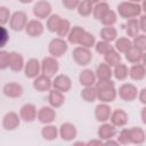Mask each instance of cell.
Masks as SVG:
<instances>
[{
    "label": "cell",
    "mask_w": 146,
    "mask_h": 146,
    "mask_svg": "<svg viewBox=\"0 0 146 146\" xmlns=\"http://www.w3.org/2000/svg\"><path fill=\"white\" fill-rule=\"evenodd\" d=\"M131 46H132V41H131L130 38H128V36H121V38H116L114 40V46L113 47L120 54H124Z\"/></svg>",
    "instance_id": "cell-29"
},
{
    "label": "cell",
    "mask_w": 146,
    "mask_h": 146,
    "mask_svg": "<svg viewBox=\"0 0 146 146\" xmlns=\"http://www.w3.org/2000/svg\"><path fill=\"white\" fill-rule=\"evenodd\" d=\"M86 145H91V146H92V145H104V141H103L102 139L97 138V139H92V140L87 141Z\"/></svg>",
    "instance_id": "cell-51"
},
{
    "label": "cell",
    "mask_w": 146,
    "mask_h": 146,
    "mask_svg": "<svg viewBox=\"0 0 146 146\" xmlns=\"http://www.w3.org/2000/svg\"><path fill=\"white\" fill-rule=\"evenodd\" d=\"M60 19L62 17L58 15V14H51L48 18H47V23H46V29L49 31V32H52L55 33L59 23H60Z\"/></svg>",
    "instance_id": "cell-38"
},
{
    "label": "cell",
    "mask_w": 146,
    "mask_h": 146,
    "mask_svg": "<svg viewBox=\"0 0 146 146\" xmlns=\"http://www.w3.org/2000/svg\"><path fill=\"white\" fill-rule=\"evenodd\" d=\"M96 81H97L96 74L90 68H84L79 74V82H80V84L82 87H91V86H95Z\"/></svg>",
    "instance_id": "cell-23"
},
{
    "label": "cell",
    "mask_w": 146,
    "mask_h": 146,
    "mask_svg": "<svg viewBox=\"0 0 146 146\" xmlns=\"http://www.w3.org/2000/svg\"><path fill=\"white\" fill-rule=\"evenodd\" d=\"M95 87L97 89V99L100 100V103H112L115 100L117 92L115 89L114 82L110 80H98L95 83Z\"/></svg>",
    "instance_id": "cell-1"
},
{
    "label": "cell",
    "mask_w": 146,
    "mask_h": 146,
    "mask_svg": "<svg viewBox=\"0 0 146 146\" xmlns=\"http://www.w3.org/2000/svg\"><path fill=\"white\" fill-rule=\"evenodd\" d=\"M48 103L51 107L58 108L65 103V96L63 92L51 88L49 90V94H48Z\"/></svg>",
    "instance_id": "cell-26"
},
{
    "label": "cell",
    "mask_w": 146,
    "mask_h": 146,
    "mask_svg": "<svg viewBox=\"0 0 146 146\" xmlns=\"http://www.w3.org/2000/svg\"><path fill=\"white\" fill-rule=\"evenodd\" d=\"M138 24H139V30L141 33L146 32V16L144 14H141L138 18Z\"/></svg>",
    "instance_id": "cell-49"
},
{
    "label": "cell",
    "mask_w": 146,
    "mask_h": 146,
    "mask_svg": "<svg viewBox=\"0 0 146 146\" xmlns=\"http://www.w3.org/2000/svg\"><path fill=\"white\" fill-rule=\"evenodd\" d=\"M92 8H94V5L90 3L88 0H81L78 8H76V11L80 16L82 17H88L92 14Z\"/></svg>",
    "instance_id": "cell-37"
},
{
    "label": "cell",
    "mask_w": 146,
    "mask_h": 146,
    "mask_svg": "<svg viewBox=\"0 0 146 146\" xmlns=\"http://www.w3.org/2000/svg\"><path fill=\"white\" fill-rule=\"evenodd\" d=\"M119 97L124 102H133L137 98L138 89L133 83H122L116 90Z\"/></svg>",
    "instance_id": "cell-9"
},
{
    "label": "cell",
    "mask_w": 146,
    "mask_h": 146,
    "mask_svg": "<svg viewBox=\"0 0 146 146\" xmlns=\"http://www.w3.org/2000/svg\"><path fill=\"white\" fill-rule=\"evenodd\" d=\"M81 0H62V5L67 10H76Z\"/></svg>",
    "instance_id": "cell-48"
},
{
    "label": "cell",
    "mask_w": 146,
    "mask_h": 146,
    "mask_svg": "<svg viewBox=\"0 0 146 146\" xmlns=\"http://www.w3.org/2000/svg\"><path fill=\"white\" fill-rule=\"evenodd\" d=\"M9 41V32L5 25H0V49L6 47V44Z\"/></svg>",
    "instance_id": "cell-46"
},
{
    "label": "cell",
    "mask_w": 146,
    "mask_h": 146,
    "mask_svg": "<svg viewBox=\"0 0 146 146\" xmlns=\"http://www.w3.org/2000/svg\"><path fill=\"white\" fill-rule=\"evenodd\" d=\"M41 63V73L49 76V78H54L58 70H59V63L57 60V58L52 57V56H46L42 58Z\"/></svg>",
    "instance_id": "cell-5"
},
{
    "label": "cell",
    "mask_w": 146,
    "mask_h": 146,
    "mask_svg": "<svg viewBox=\"0 0 146 146\" xmlns=\"http://www.w3.org/2000/svg\"><path fill=\"white\" fill-rule=\"evenodd\" d=\"M90 3H92V5H96V3H98V2H100V1H103V0H88Z\"/></svg>",
    "instance_id": "cell-54"
},
{
    "label": "cell",
    "mask_w": 146,
    "mask_h": 146,
    "mask_svg": "<svg viewBox=\"0 0 146 146\" xmlns=\"http://www.w3.org/2000/svg\"><path fill=\"white\" fill-rule=\"evenodd\" d=\"M144 10V5L137 3V2H131V1H122L117 5L116 7V13L119 16H121L124 19H130V18H137L141 15Z\"/></svg>",
    "instance_id": "cell-2"
},
{
    "label": "cell",
    "mask_w": 146,
    "mask_h": 146,
    "mask_svg": "<svg viewBox=\"0 0 146 146\" xmlns=\"http://www.w3.org/2000/svg\"><path fill=\"white\" fill-rule=\"evenodd\" d=\"M103 56H104V62H105L107 65H110L111 67H113V66H115L116 64L121 63V55H120V52L116 51L114 48L111 49L110 51H107V52H106L105 55H103Z\"/></svg>",
    "instance_id": "cell-36"
},
{
    "label": "cell",
    "mask_w": 146,
    "mask_h": 146,
    "mask_svg": "<svg viewBox=\"0 0 146 146\" xmlns=\"http://www.w3.org/2000/svg\"><path fill=\"white\" fill-rule=\"evenodd\" d=\"M41 136L44 140L52 141L58 137V129L57 127L50 124H44V127L41 129Z\"/></svg>",
    "instance_id": "cell-31"
},
{
    "label": "cell",
    "mask_w": 146,
    "mask_h": 146,
    "mask_svg": "<svg viewBox=\"0 0 146 146\" xmlns=\"http://www.w3.org/2000/svg\"><path fill=\"white\" fill-rule=\"evenodd\" d=\"M129 121V116H128V113L121 108H116L114 111L111 112V115H110V122L116 127V128H120V127H124Z\"/></svg>",
    "instance_id": "cell-17"
},
{
    "label": "cell",
    "mask_w": 146,
    "mask_h": 146,
    "mask_svg": "<svg viewBox=\"0 0 146 146\" xmlns=\"http://www.w3.org/2000/svg\"><path fill=\"white\" fill-rule=\"evenodd\" d=\"M72 57L74 62L80 66H87L92 60V52L89 48L78 46L72 51Z\"/></svg>",
    "instance_id": "cell-4"
},
{
    "label": "cell",
    "mask_w": 146,
    "mask_h": 146,
    "mask_svg": "<svg viewBox=\"0 0 146 146\" xmlns=\"http://www.w3.org/2000/svg\"><path fill=\"white\" fill-rule=\"evenodd\" d=\"M23 91H24L23 87L17 82H8L2 88L3 95L8 98H11V99L19 98L23 95Z\"/></svg>",
    "instance_id": "cell-20"
},
{
    "label": "cell",
    "mask_w": 146,
    "mask_h": 146,
    "mask_svg": "<svg viewBox=\"0 0 146 146\" xmlns=\"http://www.w3.org/2000/svg\"><path fill=\"white\" fill-rule=\"evenodd\" d=\"M116 140H117L119 144H121V145H128V144H130L129 129H127V128L122 129V130L119 132V135H117V137H116Z\"/></svg>",
    "instance_id": "cell-45"
},
{
    "label": "cell",
    "mask_w": 146,
    "mask_h": 146,
    "mask_svg": "<svg viewBox=\"0 0 146 146\" xmlns=\"http://www.w3.org/2000/svg\"><path fill=\"white\" fill-rule=\"evenodd\" d=\"M10 16H11V13L9 8L5 6H0V25H6L7 23H9Z\"/></svg>",
    "instance_id": "cell-44"
},
{
    "label": "cell",
    "mask_w": 146,
    "mask_h": 146,
    "mask_svg": "<svg viewBox=\"0 0 146 146\" xmlns=\"http://www.w3.org/2000/svg\"><path fill=\"white\" fill-rule=\"evenodd\" d=\"M58 136L65 141H72L73 139L76 138L78 130H76V128L73 123L65 122V123L60 124V127L58 129Z\"/></svg>",
    "instance_id": "cell-13"
},
{
    "label": "cell",
    "mask_w": 146,
    "mask_h": 146,
    "mask_svg": "<svg viewBox=\"0 0 146 146\" xmlns=\"http://www.w3.org/2000/svg\"><path fill=\"white\" fill-rule=\"evenodd\" d=\"M94 47H95L96 52H98L99 55H105L107 51H110L111 49L114 48V47L111 44V42H107V41H104V40L97 41Z\"/></svg>",
    "instance_id": "cell-43"
},
{
    "label": "cell",
    "mask_w": 146,
    "mask_h": 146,
    "mask_svg": "<svg viewBox=\"0 0 146 146\" xmlns=\"http://www.w3.org/2000/svg\"><path fill=\"white\" fill-rule=\"evenodd\" d=\"M96 78L97 80H110L113 76V72H112V67L110 65H107L105 62L99 63L96 67L95 71Z\"/></svg>",
    "instance_id": "cell-27"
},
{
    "label": "cell",
    "mask_w": 146,
    "mask_h": 146,
    "mask_svg": "<svg viewBox=\"0 0 146 146\" xmlns=\"http://www.w3.org/2000/svg\"><path fill=\"white\" fill-rule=\"evenodd\" d=\"M33 88L39 91V92H43V91H49L51 89V78L40 73L36 78L33 79Z\"/></svg>",
    "instance_id": "cell-21"
},
{
    "label": "cell",
    "mask_w": 146,
    "mask_h": 146,
    "mask_svg": "<svg viewBox=\"0 0 146 146\" xmlns=\"http://www.w3.org/2000/svg\"><path fill=\"white\" fill-rule=\"evenodd\" d=\"M21 3H23V5H27V3H31V2H33L34 0H18Z\"/></svg>",
    "instance_id": "cell-53"
},
{
    "label": "cell",
    "mask_w": 146,
    "mask_h": 146,
    "mask_svg": "<svg viewBox=\"0 0 146 146\" xmlns=\"http://www.w3.org/2000/svg\"><path fill=\"white\" fill-rule=\"evenodd\" d=\"M33 15L35 16L36 19H47L52 11V7L50 5V2L46 1V0H39L34 3L33 8H32Z\"/></svg>",
    "instance_id": "cell-7"
},
{
    "label": "cell",
    "mask_w": 146,
    "mask_h": 146,
    "mask_svg": "<svg viewBox=\"0 0 146 146\" xmlns=\"http://www.w3.org/2000/svg\"><path fill=\"white\" fill-rule=\"evenodd\" d=\"M146 75V67L143 63L132 64L129 67V75L133 81H143Z\"/></svg>",
    "instance_id": "cell-24"
},
{
    "label": "cell",
    "mask_w": 146,
    "mask_h": 146,
    "mask_svg": "<svg viewBox=\"0 0 146 146\" xmlns=\"http://www.w3.org/2000/svg\"><path fill=\"white\" fill-rule=\"evenodd\" d=\"M100 39L107 42H113L117 38V30L114 26H104L99 32Z\"/></svg>",
    "instance_id": "cell-34"
},
{
    "label": "cell",
    "mask_w": 146,
    "mask_h": 146,
    "mask_svg": "<svg viewBox=\"0 0 146 146\" xmlns=\"http://www.w3.org/2000/svg\"><path fill=\"white\" fill-rule=\"evenodd\" d=\"M124 30L127 33L128 38H135L137 34L140 33L139 30V24H138V18H130L127 19V23L124 25Z\"/></svg>",
    "instance_id": "cell-28"
},
{
    "label": "cell",
    "mask_w": 146,
    "mask_h": 146,
    "mask_svg": "<svg viewBox=\"0 0 146 146\" xmlns=\"http://www.w3.org/2000/svg\"><path fill=\"white\" fill-rule=\"evenodd\" d=\"M132 46L138 48L139 50L141 51H145L146 50V35L145 33H139L137 34L135 38H132Z\"/></svg>",
    "instance_id": "cell-42"
},
{
    "label": "cell",
    "mask_w": 146,
    "mask_h": 146,
    "mask_svg": "<svg viewBox=\"0 0 146 146\" xmlns=\"http://www.w3.org/2000/svg\"><path fill=\"white\" fill-rule=\"evenodd\" d=\"M112 72H113V76H114L116 80L123 81V80H125V79L128 78V75H129V67H128L125 64H123V63H119V64H116L115 66H113Z\"/></svg>",
    "instance_id": "cell-32"
},
{
    "label": "cell",
    "mask_w": 146,
    "mask_h": 146,
    "mask_svg": "<svg viewBox=\"0 0 146 146\" xmlns=\"http://www.w3.org/2000/svg\"><path fill=\"white\" fill-rule=\"evenodd\" d=\"M71 23H70V21L68 19H65V18H62L60 19V23H59V25H58V27H57V30H56V34H57V36L58 38H65V36H67V34H68V32H70V30H71Z\"/></svg>",
    "instance_id": "cell-39"
},
{
    "label": "cell",
    "mask_w": 146,
    "mask_h": 146,
    "mask_svg": "<svg viewBox=\"0 0 146 146\" xmlns=\"http://www.w3.org/2000/svg\"><path fill=\"white\" fill-rule=\"evenodd\" d=\"M117 130H116V127H114L111 122H103L98 130H97V136L99 139H102L103 141L107 140V139H111L113 138L115 135H116Z\"/></svg>",
    "instance_id": "cell-18"
},
{
    "label": "cell",
    "mask_w": 146,
    "mask_h": 146,
    "mask_svg": "<svg viewBox=\"0 0 146 146\" xmlns=\"http://www.w3.org/2000/svg\"><path fill=\"white\" fill-rule=\"evenodd\" d=\"M111 112H112V108L107 103H99L95 107V117L100 123L107 122L110 120Z\"/></svg>",
    "instance_id": "cell-22"
},
{
    "label": "cell",
    "mask_w": 146,
    "mask_h": 146,
    "mask_svg": "<svg viewBox=\"0 0 146 146\" xmlns=\"http://www.w3.org/2000/svg\"><path fill=\"white\" fill-rule=\"evenodd\" d=\"M51 88L65 94L71 90L72 80L66 74H56L51 80Z\"/></svg>",
    "instance_id": "cell-8"
},
{
    "label": "cell",
    "mask_w": 146,
    "mask_h": 146,
    "mask_svg": "<svg viewBox=\"0 0 146 146\" xmlns=\"http://www.w3.org/2000/svg\"><path fill=\"white\" fill-rule=\"evenodd\" d=\"M81 98L87 102V103H94L95 100H97V89L95 86L91 87H83V89L81 90L80 94Z\"/></svg>",
    "instance_id": "cell-35"
},
{
    "label": "cell",
    "mask_w": 146,
    "mask_h": 146,
    "mask_svg": "<svg viewBox=\"0 0 146 146\" xmlns=\"http://www.w3.org/2000/svg\"><path fill=\"white\" fill-rule=\"evenodd\" d=\"M68 49L67 46V41L64 40L63 38H54L50 40L49 44H48V51L49 55L55 57V58H59L62 56H64L66 54Z\"/></svg>",
    "instance_id": "cell-3"
},
{
    "label": "cell",
    "mask_w": 146,
    "mask_h": 146,
    "mask_svg": "<svg viewBox=\"0 0 146 146\" xmlns=\"http://www.w3.org/2000/svg\"><path fill=\"white\" fill-rule=\"evenodd\" d=\"M128 1H131V2H137V3H140V2H143L144 0H128Z\"/></svg>",
    "instance_id": "cell-55"
},
{
    "label": "cell",
    "mask_w": 146,
    "mask_h": 146,
    "mask_svg": "<svg viewBox=\"0 0 146 146\" xmlns=\"http://www.w3.org/2000/svg\"><path fill=\"white\" fill-rule=\"evenodd\" d=\"M25 33L31 36V38H39L40 35H42L43 31H44V25L42 24V22L40 19H30L27 21L25 27H24Z\"/></svg>",
    "instance_id": "cell-12"
},
{
    "label": "cell",
    "mask_w": 146,
    "mask_h": 146,
    "mask_svg": "<svg viewBox=\"0 0 146 146\" xmlns=\"http://www.w3.org/2000/svg\"><path fill=\"white\" fill-rule=\"evenodd\" d=\"M103 1H106V0H103Z\"/></svg>",
    "instance_id": "cell-56"
},
{
    "label": "cell",
    "mask_w": 146,
    "mask_h": 146,
    "mask_svg": "<svg viewBox=\"0 0 146 146\" xmlns=\"http://www.w3.org/2000/svg\"><path fill=\"white\" fill-rule=\"evenodd\" d=\"M145 113H146V107H143L141 108V122L143 123H146V115H145Z\"/></svg>",
    "instance_id": "cell-52"
},
{
    "label": "cell",
    "mask_w": 146,
    "mask_h": 146,
    "mask_svg": "<svg viewBox=\"0 0 146 146\" xmlns=\"http://www.w3.org/2000/svg\"><path fill=\"white\" fill-rule=\"evenodd\" d=\"M124 57L125 59L131 63V64H137V63H146V54L145 51L139 50L138 48L131 46L125 52H124Z\"/></svg>",
    "instance_id": "cell-16"
},
{
    "label": "cell",
    "mask_w": 146,
    "mask_h": 146,
    "mask_svg": "<svg viewBox=\"0 0 146 146\" xmlns=\"http://www.w3.org/2000/svg\"><path fill=\"white\" fill-rule=\"evenodd\" d=\"M2 128L7 131H14L16 130L21 124V117L19 114L16 112H7L2 117Z\"/></svg>",
    "instance_id": "cell-10"
},
{
    "label": "cell",
    "mask_w": 146,
    "mask_h": 146,
    "mask_svg": "<svg viewBox=\"0 0 146 146\" xmlns=\"http://www.w3.org/2000/svg\"><path fill=\"white\" fill-rule=\"evenodd\" d=\"M96 43V39H95V35L88 31H84L80 41H79V46H82V47H86V48H92Z\"/></svg>",
    "instance_id": "cell-40"
},
{
    "label": "cell",
    "mask_w": 146,
    "mask_h": 146,
    "mask_svg": "<svg viewBox=\"0 0 146 146\" xmlns=\"http://www.w3.org/2000/svg\"><path fill=\"white\" fill-rule=\"evenodd\" d=\"M56 110L54 107L49 106H42L40 110H38L36 119L42 124H50L56 120Z\"/></svg>",
    "instance_id": "cell-11"
},
{
    "label": "cell",
    "mask_w": 146,
    "mask_h": 146,
    "mask_svg": "<svg viewBox=\"0 0 146 146\" xmlns=\"http://www.w3.org/2000/svg\"><path fill=\"white\" fill-rule=\"evenodd\" d=\"M84 31L86 30L82 26H79V25L71 27V30H70V32H68V34L66 36L67 38V42H70L72 44H79V41H80V39H81V36H82Z\"/></svg>",
    "instance_id": "cell-30"
},
{
    "label": "cell",
    "mask_w": 146,
    "mask_h": 146,
    "mask_svg": "<svg viewBox=\"0 0 146 146\" xmlns=\"http://www.w3.org/2000/svg\"><path fill=\"white\" fill-rule=\"evenodd\" d=\"M36 113H38V111H36L35 105L31 104V103H26L19 110V117L22 121L31 123L36 120Z\"/></svg>",
    "instance_id": "cell-15"
},
{
    "label": "cell",
    "mask_w": 146,
    "mask_h": 146,
    "mask_svg": "<svg viewBox=\"0 0 146 146\" xmlns=\"http://www.w3.org/2000/svg\"><path fill=\"white\" fill-rule=\"evenodd\" d=\"M129 138H130V144L141 145L146 139L145 130L140 127H132L129 129Z\"/></svg>",
    "instance_id": "cell-25"
},
{
    "label": "cell",
    "mask_w": 146,
    "mask_h": 146,
    "mask_svg": "<svg viewBox=\"0 0 146 146\" xmlns=\"http://www.w3.org/2000/svg\"><path fill=\"white\" fill-rule=\"evenodd\" d=\"M8 59H9V51L0 49V70H6L8 67Z\"/></svg>",
    "instance_id": "cell-47"
},
{
    "label": "cell",
    "mask_w": 146,
    "mask_h": 146,
    "mask_svg": "<svg viewBox=\"0 0 146 146\" xmlns=\"http://www.w3.org/2000/svg\"><path fill=\"white\" fill-rule=\"evenodd\" d=\"M110 5L106 2V1H100L96 5H94V8H92V15H94V18L97 19V21H100L103 18V16L110 10Z\"/></svg>",
    "instance_id": "cell-33"
},
{
    "label": "cell",
    "mask_w": 146,
    "mask_h": 146,
    "mask_svg": "<svg viewBox=\"0 0 146 146\" xmlns=\"http://www.w3.org/2000/svg\"><path fill=\"white\" fill-rule=\"evenodd\" d=\"M137 98L139 99V102H140L143 105L146 104V89H145V88H143L141 90H138Z\"/></svg>",
    "instance_id": "cell-50"
},
{
    "label": "cell",
    "mask_w": 146,
    "mask_h": 146,
    "mask_svg": "<svg viewBox=\"0 0 146 146\" xmlns=\"http://www.w3.org/2000/svg\"><path fill=\"white\" fill-rule=\"evenodd\" d=\"M24 75L29 79H34L41 73V63L36 58H30L24 64Z\"/></svg>",
    "instance_id": "cell-14"
},
{
    "label": "cell",
    "mask_w": 146,
    "mask_h": 146,
    "mask_svg": "<svg viewBox=\"0 0 146 146\" xmlns=\"http://www.w3.org/2000/svg\"><path fill=\"white\" fill-rule=\"evenodd\" d=\"M116 22H117V14L112 9H110L100 19V23L104 26H113Z\"/></svg>",
    "instance_id": "cell-41"
},
{
    "label": "cell",
    "mask_w": 146,
    "mask_h": 146,
    "mask_svg": "<svg viewBox=\"0 0 146 146\" xmlns=\"http://www.w3.org/2000/svg\"><path fill=\"white\" fill-rule=\"evenodd\" d=\"M24 57L22 54L17 51H10L9 52V59H8V67L13 72H21L24 68Z\"/></svg>",
    "instance_id": "cell-19"
},
{
    "label": "cell",
    "mask_w": 146,
    "mask_h": 146,
    "mask_svg": "<svg viewBox=\"0 0 146 146\" xmlns=\"http://www.w3.org/2000/svg\"><path fill=\"white\" fill-rule=\"evenodd\" d=\"M29 21L27 14L23 10H16L11 14L9 19V27L15 32H21L24 30L26 23Z\"/></svg>",
    "instance_id": "cell-6"
}]
</instances>
